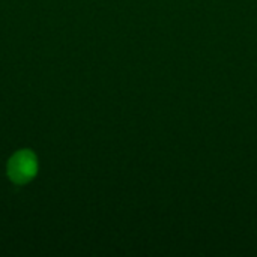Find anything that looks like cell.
Wrapping results in <instances>:
<instances>
[{"instance_id": "cell-1", "label": "cell", "mask_w": 257, "mask_h": 257, "mask_svg": "<svg viewBox=\"0 0 257 257\" xmlns=\"http://www.w3.org/2000/svg\"><path fill=\"white\" fill-rule=\"evenodd\" d=\"M8 178L15 185H26L38 175V157L30 149L17 151L6 166Z\"/></svg>"}]
</instances>
